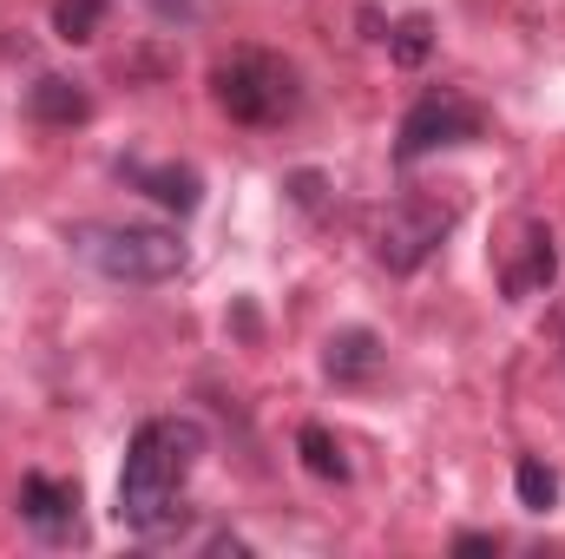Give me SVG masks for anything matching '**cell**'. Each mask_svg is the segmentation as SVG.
<instances>
[{"mask_svg": "<svg viewBox=\"0 0 565 559\" xmlns=\"http://www.w3.org/2000/svg\"><path fill=\"white\" fill-rule=\"evenodd\" d=\"M480 139V113L460 99V93H422L415 106H408V119H402V139H395V158L402 165H415L427 151H440V145H467Z\"/></svg>", "mask_w": 565, "mask_h": 559, "instance_id": "5", "label": "cell"}, {"mask_svg": "<svg viewBox=\"0 0 565 559\" xmlns=\"http://www.w3.org/2000/svg\"><path fill=\"white\" fill-rule=\"evenodd\" d=\"M454 553H500V540H493V534H460Z\"/></svg>", "mask_w": 565, "mask_h": 559, "instance_id": "15", "label": "cell"}, {"mask_svg": "<svg viewBox=\"0 0 565 559\" xmlns=\"http://www.w3.org/2000/svg\"><path fill=\"white\" fill-rule=\"evenodd\" d=\"M106 20V0H53V27L60 40H93Z\"/></svg>", "mask_w": 565, "mask_h": 559, "instance_id": "13", "label": "cell"}, {"mask_svg": "<svg viewBox=\"0 0 565 559\" xmlns=\"http://www.w3.org/2000/svg\"><path fill=\"white\" fill-rule=\"evenodd\" d=\"M513 487H520V500H526L533 514H546V507L559 500V474H553L546 461H520V467H513Z\"/></svg>", "mask_w": 565, "mask_h": 559, "instance_id": "12", "label": "cell"}, {"mask_svg": "<svg viewBox=\"0 0 565 559\" xmlns=\"http://www.w3.org/2000/svg\"><path fill=\"white\" fill-rule=\"evenodd\" d=\"M198 454H204V428L191 415H158L132 434L126 474H119V520H126L132 534H164V527L184 514L178 494H184Z\"/></svg>", "mask_w": 565, "mask_h": 559, "instance_id": "1", "label": "cell"}, {"mask_svg": "<svg viewBox=\"0 0 565 559\" xmlns=\"http://www.w3.org/2000/svg\"><path fill=\"white\" fill-rule=\"evenodd\" d=\"M73 251L113 283H171L184 271V244L164 224H79Z\"/></svg>", "mask_w": 565, "mask_h": 559, "instance_id": "2", "label": "cell"}, {"mask_svg": "<svg viewBox=\"0 0 565 559\" xmlns=\"http://www.w3.org/2000/svg\"><path fill=\"white\" fill-rule=\"evenodd\" d=\"M26 113H33L40 126H79V119H93V99H86V86H79V80L46 73V80L26 93Z\"/></svg>", "mask_w": 565, "mask_h": 559, "instance_id": "7", "label": "cell"}, {"mask_svg": "<svg viewBox=\"0 0 565 559\" xmlns=\"http://www.w3.org/2000/svg\"><path fill=\"white\" fill-rule=\"evenodd\" d=\"M126 178L139 184L145 198H158L164 211H198V171H178V165H126Z\"/></svg>", "mask_w": 565, "mask_h": 559, "instance_id": "9", "label": "cell"}, {"mask_svg": "<svg viewBox=\"0 0 565 559\" xmlns=\"http://www.w3.org/2000/svg\"><path fill=\"white\" fill-rule=\"evenodd\" d=\"M375 362H382V349H375L369 329H349V336L329 342V376L335 382H362V376H375Z\"/></svg>", "mask_w": 565, "mask_h": 559, "instance_id": "10", "label": "cell"}, {"mask_svg": "<svg viewBox=\"0 0 565 559\" xmlns=\"http://www.w3.org/2000/svg\"><path fill=\"white\" fill-rule=\"evenodd\" d=\"M447 231H454V204H440V198H395L375 218V264L408 277V271H422L427 257L440 251Z\"/></svg>", "mask_w": 565, "mask_h": 559, "instance_id": "4", "label": "cell"}, {"mask_svg": "<svg viewBox=\"0 0 565 559\" xmlns=\"http://www.w3.org/2000/svg\"><path fill=\"white\" fill-rule=\"evenodd\" d=\"M296 447H302V461H309V474H322V481H349V461H342V447H335V434L329 428H302L296 434Z\"/></svg>", "mask_w": 565, "mask_h": 559, "instance_id": "11", "label": "cell"}, {"mask_svg": "<svg viewBox=\"0 0 565 559\" xmlns=\"http://www.w3.org/2000/svg\"><path fill=\"white\" fill-rule=\"evenodd\" d=\"M211 93H217V106H224L237 126H282V119L296 113V99H302L296 66L277 60V53H257V46H244V53L217 60Z\"/></svg>", "mask_w": 565, "mask_h": 559, "instance_id": "3", "label": "cell"}, {"mask_svg": "<svg viewBox=\"0 0 565 559\" xmlns=\"http://www.w3.org/2000/svg\"><path fill=\"white\" fill-rule=\"evenodd\" d=\"M427 46H434V27H427L422 13H408V20L395 27V40H388V53H395L402 66H422V60H427Z\"/></svg>", "mask_w": 565, "mask_h": 559, "instance_id": "14", "label": "cell"}, {"mask_svg": "<svg viewBox=\"0 0 565 559\" xmlns=\"http://www.w3.org/2000/svg\"><path fill=\"white\" fill-rule=\"evenodd\" d=\"M553 271H559L553 238H546L540 224H526V231H520V264H500V283H507V296H533L540 283H553Z\"/></svg>", "mask_w": 565, "mask_h": 559, "instance_id": "8", "label": "cell"}, {"mask_svg": "<svg viewBox=\"0 0 565 559\" xmlns=\"http://www.w3.org/2000/svg\"><path fill=\"white\" fill-rule=\"evenodd\" d=\"M20 520H26L46 547L79 540V487H66V481H53V474H26V481H20Z\"/></svg>", "mask_w": 565, "mask_h": 559, "instance_id": "6", "label": "cell"}]
</instances>
